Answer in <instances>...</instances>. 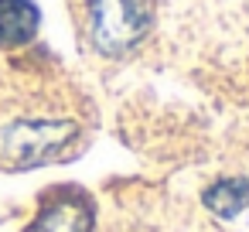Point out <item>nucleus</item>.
I'll return each instance as SVG.
<instances>
[{"label":"nucleus","mask_w":249,"mask_h":232,"mask_svg":"<svg viewBox=\"0 0 249 232\" xmlns=\"http://www.w3.org/2000/svg\"><path fill=\"white\" fill-rule=\"evenodd\" d=\"M79 140L75 123L62 120H21L0 133V167L24 171L48 161H58Z\"/></svg>","instance_id":"f257e3e1"},{"label":"nucleus","mask_w":249,"mask_h":232,"mask_svg":"<svg viewBox=\"0 0 249 232\" xmlns=\"http://www.w3.org/2000/svg\"><path fill=\"white\" fill-rule=\"evenodd\" d=\"M147 0H92V41L106 55L130 52L147 31Z\"/></svg>","instance_id":"f03ea898"},{"label":"nucleus","mask_w":249,"mask_h":232,"mask_svg":"<svg viewBox=\"0 0 249 232\" xmlns=\"http://www.w3.org/2000/svg\"><path fill=\"white\" fill-rule=\"evenodd\" d=\"M24 232H92V201L79 188L52 191Z\"/></svg>","instance_id":"7ed1b4c3"},{"label":"nucleus","mask_w":249,"mask_h":232,"mask_svg":"<svg viewBox=\"0 0 249 232\" xmlns=\"http://www.w3.org/2000/svg\"><path fill=\"white\" fill-rule=\"evenodd\" d=\"M38 31V7L31 0H0V45H28Z\"/></svg>","instance_id":"20e7f679"},{"label":"nucleus","mask_w":249,"mask_h":232,"mask_svg":"<svg viewBox=\"0 0 249 232\" xmlns=\"http://www.w3.org/2000/svg\"><path fill=\"white\" fill-rule=\"evenodd\" d=\"M205 205L215 212V215H239L246 205H249V181L246 178H225V181H215L208 191H205Z\"/></svg>","instance_id":"39448f33"}]
</instances>
